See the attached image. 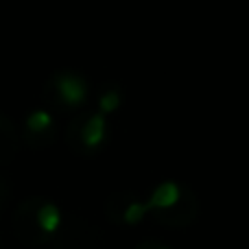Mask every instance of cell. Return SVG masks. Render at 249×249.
Segmentation results:
<instances>
[{
    "mask_svg": "<svg viewBox=\"0 0 249 249\" xmlns=\"http://www.w3.org/2000/svg\"><path fill=\"white\" fill-rule=\"evenodd\" d=\"M149 214L166 228H188L199 216V199L193 188L175 179L158 184L146 197Z\"/></svg>",
    "mask_w": 249,
    "mask_h": 249,
    "instance_id": "6da1fadb",
    "label": "cell"
},
{
    "mask_svg": "<svg viewBox=\"0 0 249 249\" xmlns=\"http://www.w3.org/2000/svg\"><path fill=\"white\" fill-rule=\"evenodd\" d=\"M149 214V206L146 199H140L136 195H118L112 201V212L109 216L124 225H138L142 219H146Z\"/></svg>",
    "mask_w": 249,
    "mask_h": 249,
    "instance_id": "7a4b0ae2",
    "label": "cell"
},
{
    "mask_svg": "<svg viewBox=\"0 0 249 249\" xmlns=\"http://www.w3.org/2000/svg\"><path fill=\"white\" fill-rule=\"evenodd\" d=\"M136 249H171V247L164 245V243H160V241H144V243H140Z\"/></svg>",
    "mask_w": 249,
    "mask_h": 249,
    "instance_id": "3957f363",
    "label": "cell"
}]
</instances>
